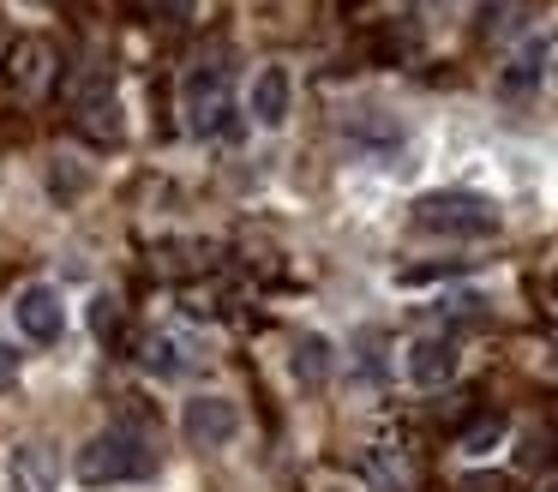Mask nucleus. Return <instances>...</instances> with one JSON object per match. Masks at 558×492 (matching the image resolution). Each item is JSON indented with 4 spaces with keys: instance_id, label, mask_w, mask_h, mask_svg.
Segmentation results:
<instances>
[{
    "instance_id": "nucleus-12",
    "label": "nucleus",
    "mask_w": 558,
    "mask_h": 492,
    "mask_svg": "<svg viewBox=\"0 0 558 492\" xmlns=\"http://www.w3.org/2000/svg\"><path fill=\"white\" fill-rule=\"evenodd\" d=\"M90 336H97L102 348H121V300L114 295L90 300Z\"/></svg>"
},
{
    "instance_id": "nucleus-6",
    "label": "nucleus",
    "mask_w": 558,
    "mask_h": 492,
    "mask_svg": "<svg viewBox=\"0 0 558 492\" xmlns=\"http://www.w3.org/2000/svg\"><path fill=\"white\" fill-rule=\"evenodd\" d=\"M450 379H457V343L450 336H414L409 343V384L445 391Z\"/></svg>"
},
{
    "instance_id": "nucleus-15",
    "label": "nucleus",
    "mask_w": 558,
    "mask_h": 492,
    "mask_svg": "<svg viewBox=\"0 0 558 492\" xmlns=\"http://www.w3.org/2000/svg\"><path fill=\"white\" fill-rule=\"evenodd\" d=\"M145 7L157 12V19H169V24H186V19H193L198 0H145Z\"/></svg>"
},
{
    "instance_id": "nucleus-1",
    "label": "nucleus",
    "mask_w": 558,
    "mask_h": 492,
    "mask_svg": "<svg viewBox=\"0 0 558 492\" xmlns=\"http://www.w3.org/2000/svg\"><path fill=\"white\" fill-rule=\"evenodd\" d=\"M157 468V451H150L145 432L133 427H102L85 439V451H78L73 475L85 480V487H121V480H138Z\"/></svg>"
},
{
    "instance_id": "nucleus-9",
    "label": "nucleus",
    "mask_w": 558,
    "mask_h": 492,
    "mask_svg": "<svg viewBox=\"0 0 558 492\" xmlns=\"http://www.w3.org/2000/svg\"><path fill=\"white\" fill-rule=\"evenodd\" d=\"M138 360H145L150 372H162V379H181V372L198 367V348L186 343L181 331H150L145 343H138Z\"/></svg>"
},
{
    "instance_id": "nucleus-13",
    "label": "nucleus",
    "mask_w": 558,
    "mask_h": 492,
    "mask_svg": "<svg viewBox=\"0 0 558 492\" xmlns=\"http://www.w3.org/2000/svg\"><path fill=\"white\" fill-rule=\"evenodd\" d=\"M498 439H505V415H474L469 427H462V451H469V456L498 451Z\"/></svg>"
},
{
    "instance_id": "nucleus-4",
    "label": "nucleus",
    "mask_w": 558,
    "mask_h": 492,
    "mask_svg": "<svg viewBox=\"0 0 558 492\" xmlns=\"http://www.w3.org/2000/svg\"><path fill=\"white\" fill-rule=\"evenodd\" d=\"M13 319H19V331H25V343H61L66 300L54 295L49 283H25V288H19V300H13Z\"/></svg>"
},
{
    "instance_id": "nucleus-17",
    "label": "nucleus",
    "mask_w": 558,
    "mask_h": 492,
    "mask_svg": "<svg viewBox=\"0 0 558 492\" xmlns=\"http://www.w3.org/2000/svg\"><path fill=\"white\" fill-rule=\"evenodd\" d=\"M553 295H558V283H553Z\"/></svg>"
},
{
    "instance_id": "nucleus-5",
    "label": "nucleus",
    "mask_w": 558,
    "mask_h": 492,
    "mask_svg": "<svg viewBox=\"0 0 558 492\" xmlns=\"http://www.w3.org/2000/svg\"><path fill=\"white\" fill-rule=\"evenodd\" d=\"M234 427H241V415H234L229 396H193V403L181 408V432H186L193 451H217V444H229Z\"/></svg>"
},
{
    "instance_id": "nucleus-7",
    "label": "nucleus",
    "mask_w": 558,
    "mask_h": 492,
    "mask_svg": "<svg viewBox=\"0 0 558 492\" xmlns=\"http://www.w3.org/2000/svg\"><path fill=\"white\" fill-rule=\"evenodd\" d=\"M54 43H37V36H25V43H13L7 48V79L19 84L25 96H43L54 84Z\"/></svg>"
},
{
    "instance_id": "nucleus-14",
    "label": "nucleus",
    "mask_w": 558,
    "mask_h": 492,
    "mask_svg": "<svg viewBox=\"0 0 558 492\" xmlns=\"http://www.w3.org/2000/svg\"><path fill=\"white\" fill-rule=\"evenodd\" d=\"M457 271H469V259H445V264H402L397 283H402V288H421V283H445V276H457Z\"/></svg>"
},
{
    "instance_id": "nucleus-10",
    "label": "nucleus",
    "mask_w": 558,
    "mask_h": 492,
    "mask_svg": "<svg viewBox=\"0 0 558 492\" xmlns=\"http://www.w3.org/2000/svg\"><path fill=\"white\" fill-rule=\"evenodd\" d=\"M289 96H294L289 72H282V67H265V72L253 79V96H246V115H253L258 127H282V120H289Z\"/></svg>"
},
{
    "instance_id": "nucleus-11",
    "label": "nucleus",
    "mask_w": 558,
    "mask_h": 492,
    "mask_svg": "<svg viewBox=\"0 0 558 492\" xmlns=\"http://www.w3.org/2000/svg\"><path fill=\"white\" fill-rule=\"evenodd\" d=\"M294 379H301L306 391H318V384L330 379V343L325 336H301V348H294Z\"/></svg>"
},
{
    "instance_id": "nucleus-16",
    "label": "nucleus",
    "mask_w": 558,
    "mask_h": 492,
    "mask_svg": "<svg viewBox=\"0 0 558 492\" xmlns=\"http://www.w3.org/2000/svg\"><path fill=\"white\" fill-rule=\"evenodd\" d=\"M541 492H558V480H546V487H541Z\"/></svg>"
},
{
    "instance_id": "nucleus-2",
    "label": "nucleus",
    "mask_w": 558,
    "mask_h": 492,
    "mask_svg": "<svg viewBox=\"0 0 558 492\" xmlns=\"http://www.w3.org/2000/svg\"><path fill=\"white\" fill-rule=\"evenodd\" d=\"M414 228L438 240H486L498 235V204L486 192H426L414 199Z\"/></svg>"
},
{
    "instance_id": "nucleus-8",
    "label": "nucleus",
    "mask_w": 558,
    "mask_h": 492,
    "mask_svg": "<svg viewBox=\"0 0 558 492\" xmlns=\"http://www.w3.org/2000/svg\"><path fill=\"white\" fill-rule=\"evenodd\" d=\"M61 451H54L49 439H31L13 451V492H54L61 487Z\"/></svg>"
},
{
    "instance_id": "nucleus-3",
    "label": "nucleus",
    "mask_w": 558,
    "mask_h": 492,
    "mask_svg": "<svg viewBox=\"0 0 558 492\" xmlns=\"http://www.w3.org/2000/svg\"><path fill=\"white\" fill-rule=\"evenodd\" d=\"M181 108H186V132L193 139H222L234 127V91L222 84V72H193L181 91Z\"/></svg>"
}]
</instances>
